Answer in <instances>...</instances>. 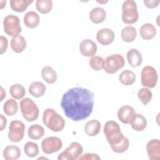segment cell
I'll return each instance as SVG.
<instances>
[{
	"mask_svg": "<svg viewBox=\"0 0 160 160\" xmlns=\"http://www.w3.org/2000/svg\"><path fill=\"white\" fill-rule=\"evenodd\" d=\"M36 8L40 13L48 14L52 8V1L51 0H37Z\"/></svg>",
	"mask_w": 160,
	"mask_h": 160,
	"instance_id": "4dcf8cb0",
	"label": "cell"
},
{
	"mask_svg": "<svg viewBox=\"0 0 160 160\" xmlns=\"http://www.w3.org/2000/svg\"><path fill=\"white\" fill-rule=\"evenodd\" d=\"M106 17V12L104 9L100 7L93 8L89 13L90 20L95 23L99 24L102 22Z\"/></svg>",
	"mask_w": 160,
	"mask_h": 160,
	"instance_id": "7402d4cb",
	"label": "cell"
},
{
	"mask_svg": "<svg viewBox=\"0 0 160 160\" xmlns=\"http://www.w3.org/2000/svg\"><path fill=\"white\" fill-rule=\"evenodd\" d=\"M160 2L159 0H144V3L148 8H154L158 6Z\"/></svg>",
	"mask_w": 160,
	"mask_h": 160,
	"instance_id": "74e56055",
	"label": "cell"
},
{
	"mask_svg": "<svg viewBox=\"0 0 160 160\" xmlns=\"http://www.w3.org/2000/svg\"><path fill=\"white\" fill-rule=\"evenodd\" d=\"M32 2V0H10L9 1L11 8L18 12L25 11L29 5Z\"/></svg>",
	"mask_w": 160,
	"mask_h": 160,
	"instance_id": "d4e9b609",
	"label": "cell"
},
{
	"mask_svg": "<svg viewBox=\"0 0 160 160\" xmlns=\"http://www.w3.org/2000/svg\"><path fill=\"white\" fill-rule=\"evenodd\" d=\"M100 157L97 154L94 153H86L83 155H81L78 159L79 160H82V159H92V160H96V159H100Z\"/></svg>",
	"mask_w": 160,
	"mask_h": 160,
	"instance_id": "8d00e7d4",
	"label": "cell"
},
{
	"mask_svg": "<svg viewBox=\"0 0 160 160\" xmlns=\"http://www.w3.org/2000/svg\"><path fill=\"white\" fill-rule=\"evenodd\" d=\"M18 110V104L17 101L13 99H8L3 105V111L4 113L10 116L17 113Z\"/></svg>",
	"mask_w": 160,
	"mask_h": 160,
	"instance_id": "f546056e",
	"label": "cell"
},
{
	"mask_svg": "<svg viewBox=\"0 0 160 160\" xmlns=\"http://www.w3.org/2000/svg\"><path fill=\"white\" fill-rule=\"evenodd\" d=\"M83 148L81 144L78 142H71L69 146L62 152L58 157V160H74L78 159L82 154Z\"/></svg>",
	"mask_w": 160,
	"mask_h": 160,
	"instance_id": "30bf717a",
	"label": "cell"
},
{
	"mask_svg": "<svg viewBox=\"0 0 160 160\" xmlns=\"http://www.w3.org/2000/svg\"><path fill=\"white\" fill-rule=\"evenodd\" d=\"M20 109L23 118L27 121H34L39 117V110L38 107L36 103L29 98H25L21 100Z\"/></svg>",
	"mask_w": 160,
	"mask_h": 160,
	"instance_id": "277c9868",
	"label": "cell"
},
{
	"mask_svg": "<svg viewBox=\"0 0 160 160\" xmlns=\"http://www.w3.org/2000/svg\"><path fill=\"white\" fill-rule=\"evenodd\" d=\"M79 51L85 57H92L97 52V45L90 39H86L79 44Z\"/></svg>",
	"mask_w": 160,
	"mask_h": 160,
	"instance_id": "7c38bea8",
	"label": "cell"
},
{
	"mask_svg": "<svg viewBox=\"0 0 160 160\" xmlns=\"http://www.w3.org/2000/svg\"><path fill=\"white\" fill-rule=\"evenodd\" d=\"M1 101H2V100H3V99L6 97V92H5V91H4V89H3V88L2 87H1Z\"/></svg>",
	"mask_w": 160,
	"mask_h": 160,
	"instance_id": "ab89813d",
	"label": "cell"
},
{
	"mask_svg": "<svg viewBox=\"0 0 160 160\" xmlns=\"http://www.w3.org/2000/svg\"><path fill=\"white\" fill-rule=\"evenodd\" d=\"M1 9H3L4 6H6V1H1Z\"/></svg>",
	"mask_w": 160,
	"mask_h": 160,
	"instance_id": "60d3db41",
	"label": "cell"
},
{
	"mask_svg": "<svg viewBox=\"0 0 160 160\" xmlns=\"http://www.w3.org/2000/svg\"><path fill=\"white\" fill-rule=\"evenodd\" d=\"M141 84L144 88H154L158 82V76L156 69L151 66L144 67L141 71Z\"/></svg>",
	"mask_w": 160,
	"mask_h": 160,
	"instance_id": "ba28073f",
	"label": "cell"
},
{
	"mask_svg": "<svg viewBox=\"0 0 160 160\" xmlns=\"http://www.w3.org/2000/svg\"><path fill=\"white\" fill-rule=\"evenodd\" d=\"M122 39L126 42H131L135 40L137 36L136 29L132 26L124 28L121 33Z\"/></svg>",
	"mask_w": 160,
	"mask_h": 160,
	"instance_id": "83f0119b",
	"label": "cell"
},
{
	"mask_svg": "<svg viewBox=\"0 0 160 160\" xmlns=\"http://www.w3.org/2000/svg\"><path fill=\"white\" fill-rule=\"evenodd\" d=\"M126 58L128 63L133 68L140 66L142 61L141 53L135 48H132L128 51Z\"/></svg>",
	"mask_w": 160,
	"mask_h": 160,
	"instance_id": "2e32d148",
	"label": "cell"
},
{
	"mask_svg": "<svg viewBox=\"0 0 160 160\" xmlns=\"http://www.w3.org/2000/svg\"><path fill=\"white\" fill-rule=\"evenodd\" d=\"M106 140L111 149L116 153H122L128 150L129 142L121 131L120 126L114 121H107L103 129Z\"/></svg>",
	"mask_w": 160,
	"mask_h": 160,
	"instance_id": "7a4b0ae2",
	"label": "cell"
},
{
	"mask_svg": "<svg viewBox=\"0 0 160 160\" xmlns=\"http://www.w3.org/2000/svg\"><path fill=\"white\" fill-rule=\"evenodd\" d=\"M39 22L40 18L35 11H28L24 16V23L29 28L33 29L38 27Z\"/></svg>",
	"mask_w": 160,
	"mask_h": 160,
	"instance_id": "ac0fdd59",
	"label": "cell"
},
{
	"mask_svg": "<svg viewBox=\"0 0 160 160\" xmlns=\"http://www.w3.org/2000/svg\"><path fill=\"white\" fill-rule=\"evenodd\" d=\"M21 156V150L18 146L10 145L3 151V157L7 160H16Z\"/></svg>",
	"mask_w": 160,
	"mask_h": 160,
	"instance_id": "603a6c76",
	"label": "cell"
},
{
	"mask_svg": "<svg viewBox=\"0 0 160 160\" xmlns=\"http://www.w3.org/2000/svg\"><path fill=\"white\" fill-rule=\"evenodd\" d=\"M25 125L20 121L13 120L10 122L9 126L8 138L13 142L21 141L24 136Z\"/></svg>",
	"mask_w": 160,
	"mask_h": 160,
	"instance_id": "9c48e42d",
	"label": "cell"
},
{
	"mask_svg": "<svg viewBox=\"0 0 160 160\" xmlns=\"http://www.w3.org/2000/svg\"><path fill=\"white\" fill-rule=\"evenodd\" d=\"M139 33L141 38L145 40H150L154 38L156 34L155 26L151 23H146L140 28Z\"/></svg>",
	"mask_w": 160,
	"mask_h": 160,
	"instance_id": "44dd1931",
	"label": "cell"
},
{
	"mask_svg": "<svg viewBox=\"0 0 160 160\" xmlns=\"http://www.w3.org/2000/svg\"><path fill=\"white\" fill-rule=\"evenodd\" d=\"M41 76L48 84H53L57 80V73L50 66H45L41 70Z\"/></svg>",
	"mask_w": 160,
	"mask_h": 160,
	"instance_id": "484cf974",
	"label": "cell"
},
{
	"mask_svg": "<svg viewBox=\"0 0 160 160\" xmlns=\"http://www.w3.org/2000/svg\"><path fill=\"white\" fill-rule=\"evenodd\" d=\"M139 18L137 4L133 0L125 1L122 6V20L126 24H132Z\"/></svg>",
	"mask_w": 160,
	"mask_h": 160,
	"instance_id": "5b68a950",
	"label": "cell"
},
{
	"mask_svg": "<svg viewBox=\"0 0 160 160\" xmlns=\"http://www.w3.org/2000/svg\"><path fill=\"white\" fill-rule=\"evenodd\" d=\"M11 96L15 99H20L22 98L26 94L24 88L19 84H14L9 88Z\"/></svg>",
	"mask_w": 160,
	"mask_h": 160,
	"instance_id": "1f68e13d",
	"label": "cell"
},
{
	"mask_svg": "<svg viewBox=\"0 0 160 160\" xmlns=\"http://www.w3.org/2000/svg\"><path fill=\"white\" fill-rule=\"evenodd\" d=\"M94 92L81 87L68 89L61 101V106L66 116L73 121L87 119L94 108Z\"/></svg>",
	"mask_w": 160,
	"mask_h": 160,
	"instance_id": "6da1fadb",
	"label": "cell"
},
{
	"mask_svg": "<svg viewBox=\"0 0 160 160\" xmlns=\"http://www.w3.org/2000/svg\"><path fill=\"white\" fill-rule=\"evenodd\" d=\"M1 46H0V54H2L6 51V49L8 46V39L3 36H0Z\"/></svg>",
	"mask_w": 160,
	"mask_h": 160,
	"instance_id": "d590c367",
	"label": "cell"
},
{
	"mask_svg": "<svg viewBox=\"0 0 160 160\" xmlns=\"http://www.w3.org/2000/svg\"><path fill=\"white\" fill-rule=\"evenodd\" d=\"M28 136L33 140H38L41 139L44 134V129L42 126L39 124H32L29 126L28 131Z\"/></svg>",
	"mask_w": 160,
	"mask_h": 160,
	"instance_id": "4316f807",
	"label": "cell"
},
{
	"mask_svg": "<svg viewBox=\"0 0 160 160\" xmlns=\"http://www.w3.org/2000/svg\"><path fill=\"white\" fill-rule=\"evenodd\" d=\"M89 66L95 71H100L104 68V59L99 56H92L89 61Z\"/></svg>",
	"mask_w": 160,
	"mask_h": 160,
	"instance_id": "e575fe53",
	"label": "cell"
},
{
	"mask_svg": "<svg viewBox=\"0 0 160 160\" xmlns=\"http://www.w3.org/2000/svg\"><path fill=\"white\" fill-rule=\"evenodd\" d=\"M44 124L53 132H59L65 126V120L54 109L48 108L44 110L42 114Z\"/></svg>",
	"mask_w": 160,
	"mask_h": 160,
	"instance_id": "3957f363",
	"label": "cell"
},
{
	"mask_svg": "<svg viewBox=\"0 0 160 160\" xmlns=\"http://www.w3.org/2000/svg\"><path fill=\"white\" fill-rule=\"evenodd\" d=\"M62 142L60 138L51 136L44 138L41 142V149L46 154H52L61 149Z\"/></svg>",
	"mask_w": 160,
	"mask_h": 160,
	"instance_id": "8fae6325",
	"label": "cell"
},
{
	"mask_svg": "<svg viewBox=\"0 0 160 160\" xmlns=\"http://www.w3.org/2000/svg\"><path fill=\"white\" fill-rule=\"evenodd\" d=\"M24 151L26 155L29 158H34L39 153V148L36 143L27 142L24 146Z\"/></svg>",
	"mask_w": 160,
	"mask_h": 160,
	"instance_id": "d6a6232c",
	"label": "cell"
},
{
	"mask_svg": "<svg viewBox=\"0 0 160 160\" xmlns=\"http://www.w3.org/2000/svg\"><path fill=\"white\" fill-rule=\"evenodd\" d=\"M3 28L4 32L9 36L19 35L21 32L19 18L14 14L8 15L4 19Z\"/></svg>",
	"mask_w": 160,
	"mask_h": 160,
	"instance_id": "52a82bcc",
	"label": "cell"
},
{
	"mask_svg": "<svg viewBox=\"0 0 160 160\" xmlns=\"http://www.w3.org/2000/svg\"><path fill=\"white\" fill-rule=\"evenodd\" d=\"M101 131V123L98 120L91 119L84 126V131L89 136H97Z\"/></svg>",
	"mask_w": 160,
	"mask_h": 160,
	"instance_id": "ffe728a7",
	"label": "cell"
},
{
	"mask_svg": "<svg viewBox=\"0 0 160 160\" xmlns=\"http://www.w3.org/2000/svg\"><path fill=\"white\" fill-rule=\"evenodd\" d=\"M0 117H1V131H3L6 126L7 119L2 114H0Z\"/></svg>",
	"mask_w": 160,
	"mask_h": 160,
	"instance_id": "f35d334b",
	"label": "cell"
},
{
	"mask_svg": "<svg viewBox=\"0 0 160 160\" xmlns=\"http://www.w3.org/2000/svg\"><path fill=\"white\" fill-rule=\"evenodd\" d=\"M119 82L125 86H130L134 83L136 81V75L131 70H125L119 76Z\"/></svg>",
	"mask_w": 160,
	"mask_h": 160,
	"instance_id": "f1b7e54d",
	"label": "cell"
},
{
	"mask_svg": "<svg viewBox=\"0 0 160 160\" xmlns=\"http://www.w3.org/2000/svg\"><path fill=\"white\" fill-rule=\"evenodd\" d=\"M138 97L144 105H146L151 101L152 97V94L151 90H149L148 88H142L139 90L138 92Z\"/></svg>",
	"mask_w": 160,
	"mask_h": 160,
	"instance_id": "836d02e7",
	"label": "cell"
},
{
	"mask_svg": "<svg viewBox=\"0 0 160 160\" xmlns=\"http://www.w3.org/2000/svg\"><path fill=\"white\" fill-rule=\"evenodd\" d=\"M10 44L13 51L16 53L22 52L26 48V41L24 38L21 35L13 36Z\"/></svg>",
	"mask_w": 160,
	"mask_h": 160,
	"instance_id": "e0dca14e",
	"label": "cell"
},
{
	"mask_svg": "<svg viewBox=\"0 0 160 160\" xmlns=\"http://www.w3.org/2000/svg\"><path fill=\"white\" fill-rule=\"evenodd\" d=\"M136 114L134 108L129 105L121 107L118 111V118L123 124H129Z\"/></svg>",
	"mask_w": 160,
	"mask_h": 160,
	"instance_id": "9a60e30c",
	"label": "cell"
},
{
	"mask_svg": "<svg viewBox=\"0 0 160 160\" xmlns=\"http://www.w3.org/2000/svg\"><path fill=\"white\" fill-rule=\"evenodd\" d=\"M129 124L134 130L141 131L146 128L147 120L142 114L136 113Z\"/></svg>",
	"mask_w": 160,
	"mask_h": 160,
	"instance_id": "d6986e66",
	"label": "cell"
},
{
	"mask_svg": "<svg viewBox=\"0 0 160 160\" xmlns=\"http://www.w3.org/2000/svg\"><path fill=\"white\" fill-rule=\"evenodd\" d=\"M96 39L99 44L107 46L113 42L114 39V33L111 29L102 28L98 31Z\"/></svg>",
	"mask_w": 160,
	"mask_h": 160,
	"instance_id": "5bb4252c",
	"label": "cell"
},
{
	"mask_svg": "<svg viewBox=\"0 0 160 160\" xmlns=\"http://www.w3.org/2000/svg\"><path fill=\"white\" fill-rule=\"evenodd\" d=\"M125 64L123 56L119 54H114L108 56L104 59V71L108 74H114Z\"/></svg>",
	"mask_w": 160,
	"mask_h": 160,
	"instance_id": "8992f818",
	"label": "cell"
},
{
	"mask_svg": "<svg viewBox=\"0 0 160 160\" xmlns=\"http://www.w3.org/2000/svg\"><path fill=\"white\" fill-rule=\"evenodd\" d=\"M146 151L150 160L160 159V142L158 139L150 140L146 145Z\"/></svg>",
	"mask_w": 160,
	"mask_h": 160,
	"instance_id": "4fadbf2b",
	"label": "cell"
},
{
	"mask_svg": "<svg viewBox=\"0 0 160 160\" xmlns=\"http://www.w3.org/2000/svg\"><path fill=\"white\" fill-rule=\"evenodd\" d=\"M46 90V86L40 81L33 82L29 87V92L35 98L42 96Z\"/></svg>",
	"mask_w": 160,
	"mask_h": 160,
	"instance_id": "cb8c5ba5",
	"label": "cell"
}]
</instances>
